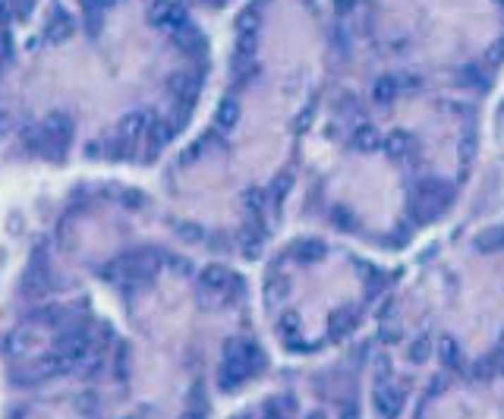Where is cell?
Returning a JSON list of instances; mask_svg holds the SVG:
<instances>
[{"label":"cell","instance_id":"1","mask_svg":"<svg viewBox=\"0 0 504 419\" xmlns=\"http://www.w3.org/2000/svg\"><path fill=\"white\" fill-rule=\"evenodd\" d=\"M70 139H73V120L66 117V114H51V117L38 126L35 136H32V148H44V152L60 154L70 145Z\"/></svg>","mask_w":504,"mask_h":419},{"label":"cell","instance_id":"2","mask_svg":"<svg viewBox=\"0 0 504 419\" xmlns=\"http://www.w3.org/2000/svg\"><path fill=\"white\" fill-rule=\"evenodd\" d=\"M54 353H60L63 360L73 363V372H76V366L85 360V356L92 353V341L89 334H82V331H70V334H63L57 341V347H54Z\"/></svg>","mask_w":504,"mask_h":419},{"label":"cell","instance_id":"3","mask_svg":"<svg viewBox=\"0 0 504 419\" xmlns=\"http://www.w3.org/2000/svg\"><path fill=\"white\" fill-rule=\"evenodd\" d=\"M123 272H126V278H133V281H149V278H154V272H158V253H152V249L133 253L130 259L123 262Z\"/></svg>","mask_w":504,"mask_h":419},{"label":"cell","instance_id":"4","mask_svg":"<svg viewBox=\"0 0 504 419\" xmlns=\"http://www.w3.org/2000/svg\"><path fill=\"white\" fill-rule=\"evenodd\" d=\"M403 407V397L398 388H388V384H381V388H375V410H379L385 419H394L400 413Z\"/></svg>","mask_w":504,"mask_h":419},{"label":"cell","instance_id":"5","mask_svg":"<svg viewBox=\"0 0 504 419\" xmlns=\"http://www.w3.org/2000/svg\"><path fill=\"white\" fill-rule=\"evenodd\" d=\"M149 126H152V117H145V114H130V117L120 123V133H123V139L130 142H139L142 136H149Z\"/></svg>","mask_w":504,"mask_h":419},{"label":"cell","instance_id":"6","mask_svg":"<svg viewBox=\"0 0 504 419\" xmlns=\"http://www.w3.org/2000/svg\"><path fill=\"white\" fill-rule=\"evenodd\" d=\"M202 284H205V287H211V290L227 287V272H224V268H218V265H208L205 272H202Z\"/></svg>","mask_w":504,"mask_h":419},{"label":"cell","instance_id":"7","mask_svg":"<svg viewBox=\"0 0 504 419\" xmlns=\"http://www.w3.org/2000/svg\"><path fill=\"white\" fill-rule=\"evenodd\" d=\"M441 360H445V366H460V347H457L451 337L441 341Z\"/></svg>","mask_w":504,"mask_h":419},{"label":"cell","instance_id":"8","mask_svg":"<svg viewBox=\"0 0 504 419\" xmlns=\"http://www.w3.org/2000/svg\"><path fill=\"white\" fill-rule=\"evenodd\" d=\"M429 353H432V344L419 341V344H413V353H410V360H413V363H426Z\"/></svg>","mask_w":504,"mask_h":419},{"label":"cell","instance_id":"9","mask_svg":"<svg viewBox=\"0 0 504 419\" xmlns=\"http://www.w3.org/2000/svg\"><path fill=\"white\" fill-rule=\"evenodd\" d=\"M233 120H237V107H233V104L227 107L224 104V107H221V114H218V123L221 126H233Z\"/></svg>","mask_w":504,"mask_h":419},{"label":"cell","instance_id":"10","mask_svg":"<svg viewBox=\"0 0 504 419\" xmlns=\"http://www.w3.org/2000/svg\"><path fill=\"white\" fill-rule=\"evenodd\" d=\"M448 388V382H445V375H435V382L429 384V391H426V397H438L441 391Z\"/></svg>","mask_w":504,"mask_h":419},{"label":"cell","instance_id":"11","mask_svg":"<svg viewBox=\"0 0 504 419\" xmlns=\"http://www.w3.org/2000/svg\"><path fill=\"white\" fill-rule=\"evenodd\" d=\"M262 419H287V413H284V410H281L278 407V403H268V407H265V416H262Z\"/></svg>","mask_w":504,"mask_h":419},{"label":"cell","instance_id":"12","mask_svg":"<svg viewBox=\"0 0 504 419\" xmlns=\"http://www.w3.org/2000/svg\"><path fill=\"white\" fill-rule=\"evenodd\" d=\"M473 375H476V378H488V375H492V366H488V363H476Z\"/></svg>","mask_w":504,"mask_h":419},{"label":"cell","instance_id":"13","mask_svg":"<svg viewBox=\"0 0 504 419\" xmlns=\"http://www.w3.org/2000/svg\"><path fill=\"white\" fill-rule=\"evenodd\" d=\"M281 325H284V331H287V334H290V331H293V325H297V315H284V322H281Z\"/></svg>","mask_w":504,"mask_h":419},{"label":"cell","instance_id":"14","mask_svg":"<svg viewBox=\"0 0 504 419\" xmlns=\"http://www.w3.org/2000/svg\"><path fill=\"white\" fill-rule=\"evenodd\" d=\"M113 4H117V0H92L89 6H113Z\"/></svg>","mask_w":504,"mask_h":419},{"label":"cell","instance_id":"15","mask_svg":"<svg viewBox=\"0 0 504 419\" xmlns=\"http://www.w3.org/2000/svg\"><path fill=\"white\" fill-rule=\"evenodd\" d=\"M180 419H202V413H183Z\"/></svg>","mask_w":504,"mask_h":419},{"label":"cell","instance_id":"16","mask_svg":"<svg viewBox=\"0 0 504 419\" xmlns=\"http://www.w3.org/2000/svg\"><path fill=\"white\" fill-rule=\"evenodd\" d=\"M306 419H328V416H325V413H309Z\"/></svg>","mask_w":504,"mask_h":419},{"label":"cell","instance_id":"17","mask_svg":"<svg viewBox=\"0 0 504 419\" xmlns=\"http://www.w3.org/2000/svg\"><path fill=\"white\" fill-rule=\"evenodd\" d=\"M4 123H6V120H4V117H0V133H4Z\"/></svg>","mask_w":504,"mask_h":419}]
</instances>
